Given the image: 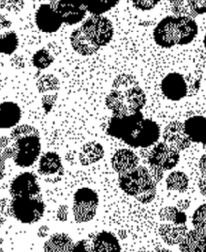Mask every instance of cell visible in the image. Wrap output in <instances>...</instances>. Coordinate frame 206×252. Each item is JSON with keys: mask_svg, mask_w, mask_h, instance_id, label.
<instances>
[{"mask_svg": "<svg viewBox=\"0 0 206 252\" xmlns=\"http://www.w3.org/2000/svg\"><path fill=\"white\" fill-rule=\"evenodd\" d=\"M45 210L41 194L35 197H13L11 200V215L23 224H33L40 221Z\"/></svg>", "mask_w": 206, "mask_h": 252, "instance_id": "obj_4", "label": "cell"}, {"mask_svg": "<svg viewBox=\"0 0 206 252\" xmlns=\"http://www.w3.org/2000/svg\"><path fill=\"white\" fill-rule=\"evenodd\" d=\"M60 86L59 80L52 74L41 76L36 82L38 91L44 94L58 93L60 90Z\"/></svg>", "mask_w": 206, "mask_h": 252, "instance_id": "obj_30", "label": "cell"}, {"mask_svg": "<svg viewBox=\"0 0 206 252\" xmlns=\"http://www.w3.org/2000/svg\"><path fill=\"white\" fill-rule=\"evenodd\" d=\"M80 29L91 42L99 48L107 46L113 39V24L102 15H92L85 20Z\"/></svg>", "mask_w": 206, "mask_h": 252, "instance_id": "obj_5", "label": "cell"}, {"mask_svg": "<svg viewBox=\"0 0 206 252\" xmlns=\"http://www.w3.org/2000/svg\"><path fill=\"white\" fill-rule=\"evenodd\" d=\"M198 187L202 196L206 197V174L202 173V176L200 177L198 181Z\"/></svg>", "mask_w": 206, "mask_h": 252, "instance_id": "obj_42", "label": "cell"}, {"mask_svg": "<svg viewBox=\"0 0 206 252\" xmlns=\"http://www.w3.org/2000/svg\"><path fill=\"white\" fill-rule=\"evenodd\" d=\"M144 119L141 111L124 116L112 115L107 126V135L126 142L133 135Z\"/></svg>", "mask_w": 206, "mask_h": 252, "instance_id": "obj_7", "label": "cell"}, {"mask_svg": "<svg viewBox=\"0 0 206 252\" xmlns=\"http://www.w3.org/2000/svg\"><path fill=\"white\" fill-rule=\"evenodd\" d=\"M11 139L16 148L14 163L20 168L34 164L41 151L39 130L29 124H22L11 131Z\"/></svg>", "mask_w": 206, "mask_h": 252, "instance_id": "obj_2", "label": "cell"}, {"mask_svg": "<svg viewBox=\"0 0 206 252\" xmlns=\"http://www.w3.org/2000/svg\"><path fill=\"white\" fill-rule=\"evenodd\" d=\"M177 45L184 46L193 42L198 34V26L194 18L177 16Z\"/></svg>", "mask_w": 206, "mask_h": 252, "instance_id": "obj_18", "label": "cell"}, {"mask_svg": "<svg viewBox=\"0 0 206 252\" xmlns=\"http://www.w3.org/2000/svg\"><path fill=\"white\" fill-rule=\"evenodd\" d=\"M75 244L71 237L64 233H56L44 244V251L48 252H73Z\"/></svg>", "mask_w": 206, "mask_h": 252, "instance_id": "obj_26", "label": "cell"}, {"mask_svg": "<svg viewBox=\"0 0 206 252\" xmlns=\"http://www.w3.org/2000/svg\"><path fill=\"white\" fill-rule=\"evenodd\" d=\"M159 217L164 222L171 223L186 224L187 215L184 211H180L177 206H165L159 211Z\"/></svg>", "mask_w": 206, "mask_h": 252, "instance_id": "obj_28", "label": "cell"}, {"mask_svg": "<svg viewBox=\"0 0 206 252\" xmlns=\"http://www.w3.org/2000/svg\"><path fill=\"white\" fill-rule=\"evenodd\" d=\"M153 38L155 44L163 49L177 45V16H166L160 20L153 31Z\"/></svg>", "mask_w": 206, "mask_h": 252, "instance_id": "obj_11", "label": "cell"}, {"mask_svg": "<svg viewBox=\"0 0 206 252\" xmlns=\"http://www.w3.org/2000/svg\"><path fill=\"white\" fill-rule=\"evenodd\" d=\"M8 199H2L1 201V215H2V217L3 215H6V216H9V215H11V202H8L7 201Z\"/></svg>", "mask_w": 206, "mask_h": 252, "instance_id": "obj_41", "label": "cell"}, {"mask_svg": "<svg viewBox=\"0 0 206 252\" xmlns=\"http://www.w3.org/2000/svg\"><path fill=\"white\" fill-rule=\"evenodd\" d=\"M69 40L73 50L81 56L89 57L94 55L100 49L99 47L91 42L85 35L80 28L76 29L72 32Z\"/></svg>", "mask_w": 206, "mask_h": 252, "instance_id": "obj_21", "label": "cell"}, {"mask_svg": "<svg viewBox=\"0 0 206 252\" xmlns=\"http://www.w3.org/2000/svg\"><path fill=\"white\" fill-rule=\"evenodd\" d=\"M169 2H170L171 5L177 4V3H179V2H181L184 1V0H168Z\"/></svg>", "mask_w": 206, "mask_h": 252, "instance_id": "obj_46", "label": "cell"}, {"mask_svg": "<svg viewBox=\"0 0 206 252\" xmlns=\"http://www.w3.org/2000/svg\"><path fill=\"white\" fill-rule=\"evenodd\" d=\"M24 0H1L2 10H7L12 13H19L24 8Z\"/></svg>", "mask_w": 206, "mask_h": 252, "instance_id": "obj_35", "label": "cell"}, {"mask_svg": "<svg viewBox=\"0 0 206 252\" xmlns=\"http://www.w3.org/2000/svg\"><path fill=\"white\" fill-rule=\"evenodd\" d=\"M146 94L135 76H117L106 97V106L113 115L124 116L141 111L146 104Z\"/></svg>", "mask_w": 206, "mask_h": 252, "instance_id": "obj_1", "label": "cell"}, {"mask_svg": "<svg viewBox=\"0 0 206 252\" xmlns=\"http://www.w3.org/2000/svg\"><path fill=\"white\" fill-rule=\"evenodd\" d=\"M104 148L98 142H87L81 148L79 161L82 165L89 166L100 161L104 157Z\"/></svg>", "mask_w": 206, "mask_h": 252, "instance_id": "obj_23", "label": "cell"}, {"mask_svg": "<svg viewBox=\"0 0 206 252\" xmlns=\"http://www.w3.org/2000/svg\"><path fill=\"white\" fill-rule=\"evenodd\" d=\"M21 119V110L12 102H4L0 105V128L10 129L16 126Z\"/></svg>", "mask_w": 206, "mask_h": 252, "instance_id": "obj_22", "label": "cell"}, {"mask_svg": "<svg viewBox=\"0 0 206 252\" xmlns=\"http://www.w3.org/2000/svg\"><path fill=\"white\" fill-rule=\"evenodd\" d=\"M199 168L201 173L206 174V154L202 156L199 160Z\"/></svg>", "mask_w": 206, "mask_h": 252, "instance_id": "obj_45", "label": "cell"}, {"mask_svg": "<svg viewBox=\"0 0 206 252\" xmlns=\"http://www.w3.org/2000/svg\"><path fill=\"white\" fill-rule=\"evenodd\" d=\"M54 61V56L45 49L38 50L32 57V64L36 69L40 70L48 69Z\"/></svg>", "mask_w": 206, "mask_h": 252, "instance_id": "obj_32", "label": "cell"}, {"mask_svg": "<svg viewBox=\"0 0 206 252\" xmlns=\"http://www.w3.org/2000/svg\"><path fill=\"white\" fill-rule=\"evenodd\" d=\"M193 18L206 13V0H185Z\"/></svg>", "mask_w": 206, "mask_h": 252, "instance_id": "obj_34", "label": "cell"}, {"mask_svg": "<svg viewBox=\"0 0 206 252\" xmlns=\"http://www.w3.org/2000/svg\"><path fill=\"white\" fill-rule=\"evenodd\" d=\"M93 252H121L118 239L112 233L102 231L98 233L93 239Z\"/></svg>", "mask_w": 206, "mask_h": 252, "instance_id": "obj_25", "label": "cell"}, {"mask_svg": "<svg viewBox=\"0 0 206 252\" xmlns=\"http://www.w3.org/2000/svg\"><path fill=\"white\" fill-rule=\"evenodd\" d=\"M160 136V129L157 123L144 119L133 135L125 143L132 148H147L156 143Z\"/></svg>", "mask_w": 206, "mask_h": 252, "instance_id": "obj_10", "label": "cell"}, {"mask_svg": "<svg viewBox=\"0 0 206 252\" xmlns=\"http://www.w3.org/2000/svg\"><path fill=\"white\" fill-rule=\"evenodd\" d=\"M118 183L125 193L140 203L146 205L155 200L157 183L153 179L148 168L144 166H138L131 172L119 174Z\"/></svg>", "mask_w": 206, "mask_h": 252, "instance_id": "obj_3", "label": "cell"}, {"mask_svg": "<svg viewBox=\"0 0 206 252\" xmlns=\"http://www.w3.org/2000/svg\"><path fill=\"white\" fill-rule=\"evenodd\" d=\"M120 0H85L87 11L92 15H103L116 7Z\"/></svg>", "mask_w": 206, "mask_h": 252, "instance_id": "obj_29", "label": "cell"}, {"mask_svg": "<svg viewBox=\"0 0 206 252\" xmlns=\"http://www.w3.org/2000/svg\"><path fill=\"white\" fill-rule=\"evenodd\" d=\"M10 193L12 198L40 195V186L36 175L27 172L17 176L11 182Z\"/></svg>", "mask_w": 206, "mask_h": 252, "instance_id": "obj_13", "label": "cell"}, {"mask_svg": "<svg viewBox=\"0 0 206 252\" xmlns=\"http://www.w3.org/2000/svg\"><path fill=\"white\" fill-rule=\"evenodd\" d=\"M161 91L163 94L170 101H180L188 94L186 80L180 73H169L162 80Z\"/></svg>", "mask_w": 206, "mask_h": 252, "instance_id": "obj_14", "label": "cell"}, {"mask_svg": "<svg viewBox=\"0 0 206 252\" xmlns=\"http://www.w3.org/2000/svg\"><path fill=\"white\" fill-rule=\"evenodd\" d=\"M38 172L40 176L45 177L47 182H60L64 173L60 156L54 152L45 153L40 158Z\"/></svg>", "mask_w": 206, "mask_h": 252, "instance_id": "obj_12", "label": "cell"}, {"mask_svg": "<svg viewBox=\"0 0 206 252\" xmlns=\"http://www.w3.org/2000/svg\"><path fill=\"white\" fill-rule=\"evenodd\" d=\"M84 251L92 252V249L90 247L89 248V244H87V240H81L74 245L73 252H84Z\"/></svg>", "mask_w": 206, "mask_h": 252, "instance_id": "obj_40", "label": "cell"}, {"mask_svg": "<svg viewBox=\"0 0 206 252\" xmlns=\"http://www.w3.org/2000/svg\"><path fill=\"white\" fill-rule=\"evenodd\" d=\"M99 198L95 191L88 187L78 189L73 197V213L76 222L86 223L94 219Z\"/></svg>", "mask_w": 206, "mask_h": 252, "instance_id": "obj_6", "label": "cell"}, {"mask_svg": "<svg viewBox=\"0 0 206 252\" xmlns=\"http://www.w3.org/2000/svg\"><path fill=\"white\" fill-rule=\"evenodd\" d=\"M188 176L180 171H174L166 178L167 189L169 191H176L180 193L186 192L188 188Z\"/></svg>", "mask_w": 206, "mask_h": 252, "instance_id": "obj_27", "label": "cell"}, {"mask_svg": "<svg viewBox=\"0 0 206 252\" xmlns=\"http://www.w3.org/2000/svg\"><path fill=\"white\" fill-rule=\"evenodd\" d=\"M49 233V228L47 226H42L39 228V230H38L37 235L39 238L44 239V238H46V237L48 236Z\"/></svg>", "mask_w": 206, "mask_h": 252, "instance_id": "obj_44", "label": "cell"}, {"mask_svg": "<svg viewBox=\"0 0 206 252\" xmlns=\"http://www.w3.org/2000/svg\"><path fill=\"white\" fill-rule=\"evenodd\" d=\"M49 4L67 25H77L87 15V8L85 0H49Z\"/></svg>", "mask_w": 206, "mask_h": 252, "instance_id": "obj_8", "label": "cell"}, {"mask_svg": "<svg viewBox=\"0 0 206 252\" xmlns=\"http://www.w3.org/2000/svg\"><path fill=\"white\" fill-rule=\"evenodd\" d=\"M69 216V207L67 205H60L57 211V218L60 221H66Z\"/></svg>", "mask_w": 206, "mask_h": 252, "instance_id": "obj_38", "label": "cell"}, {"mask_svg": "<svg viewBox=\"0 0 206 252\" xmlns=\"http://www.w3.org/2000/svg\"><path fill=\"white\" fill-rule=\"evenodd\" d=\"M149 171H150V173H151V176H152L153 179L155 180L156 183H159V182L163 179L164 172V171L161 170V169H160V168L150 166Z\"/></svg>", "mask_w": 206, "mask_h": 252, "instance_id": "obj_39", "label": "cell"}, {"mask_svg": "<svg viewBox=\"0 0 206 252\" xmlns=\"http://www.w3.org/2000/svg\"><path fill=\"white\" fill-rule=\"evenodd\" d=\"M58 94H44L42 97L43 108L46 113H49L51 111L54 103L58 98Z\"/></svg>", "mask_w": 206, "mask_h": 252, "instance_id": "obj_37", "label": "cell"}, {"mask_svg": "<svg viewBox=\"0 0 206 252\" xmlns=\"http://www.w3.org/2000/svg\"><path fill=\"white\" fill-rule=\"evenodd\" d=\"M19 45L18 36L15 32H7L0 37V53L5 55H11Z\"/></svg>", "mask_w": 206, "mask_h": 252, "instance_id": "obj_31", "label": "cell"}, {"mask_svg": "<svg viewBox=\"0 0 206 252\" xmlns=\"http://www.w3.org/2000/svg\"><path fill=\"white\" fill-rule=\"evenodd\" d=\"M179 158L178 149L165 142H161L151 150L148 157V164L165 172L175 168L179 163Z\"/></svg>", "mask_w": 206, "mask_h": 252, "instance_id": "obj_9", "label": "cell"}, {"mask_svg": "<svg viewBox=\"0 0 206 252\" xmlns=\"http://www.w3.org/2000/svg\"><path fill=\"white\" fill-rule=\"evenodd\" d=\"M179 246L181 252H206V235L195 229L189 230Z\"/></svg>", "mask_w": 206, "mask_h": 252, "instance_id": "obj_24", "label": "cell"}, {"mask_svg": "<svg viewBox=\"0 0 206 252\" xmlns=\"http://www.w3.org/2000/svg\"><path fill=\"white\" fill-rule=\"evenodd\" d=\"M191 202L188 199H181L179 200L178 201L177 203V207L179 209L180 211H185V210H188L189 208V206H190Z\"/></svg>", "mask_w": 206, "mask_h": 252, "instance_id": "obj_43", "label": "cell"}, {"mask_svg": "<svg viewBox=\"0 0 206 252\" xmlns=\"http://www.w3.org/2000/svg\"><path fill=\"white\" fill-rule=\"evenodd\" d=\"M36 25L45 33H54L62 26L63 20L51 5L42 4L36 12Z\"/></svg>", "mask_w": 206, "mask_h": 252, "instance_id": "obj_15", "label": "cell"}, {"mask_svg": "<svg viewBox=\"0 0 206 252\" xmlns=\"http://www.w3.org/2000/svg\"><path fill=\"white\" fill-rule=\"evenodd\" d=\"M139 157L131 149L122 148L115 153L111 158V166L118 174L128 173L139 166Z\"/></svg>", "mask_w": 206, "mask_h": 252, "instance_id": "obj_17", "label": "cell"}, {"mask_svg": "<svg viewBox=\"0 0 206 252\" xmlns=\"http://www.w3.org/2000/svg\"><path fill=\"white\" fill-rule=\"evenodd\" d=\"M192 222L195 230L206 235V204L200 206L194 211Z\"/></svg>", "mask_w": 206, "mask_h": 252, "instance_id": "obj_33", "label": "cell"}, {"mask_svg": "<svg viewBox=\"0 0 206 252\" xmlns=\"http://www.w3.org/2000/svg\"><path fill=\"white\" fill-rule=\"evenodd\" d=\"M184 124L185 131L191 141L206 146V118L200 115L193 116L188 118Z\"/></svg>", "mask_w": 206, "mask_h": 252, "instance_id": "obj_19", "label": "cell"}, {"mask_svg": "<svg viewBox=\"0 0 206 252\" xmlns=\"http://www.w3.org/2000/svg\"><path fill=\"white\" fill-rule=\"evenodd\" d=\"M188 232L186 224L177 225V224L165 222L160 225L159 228V234L165 244L169 246L177 245Z\"/></svg>", "mask_w": 206, "mask_h": 252, "instance_id": "obj_20", "label": "cell"}, {"mask_svg": "<svg viewBox=\"0 0 206 252\" xmlns=\"http://www.w3.org/2000/svg\"><path fill=\"white\" fill-rule=\"evenodd\" d=\"M163 139L164 142L177 148L179 152L189 148L192 143L185 131L184 123L179 121H173L165 126Z\"/></svg>", "mask_w": 206, "mask_h": 252, "instance_id": "obj_16", "label": "cell"}, {"mask_svg": "<svg viewBox=\"0 0 206 252\" xmlns=\"http://www.w3.org/2000/svg\"><path fill=\"white\" fill-rule=\"evenodd\" d=\"M161 0H131L134 7L142 11H151L155 8Z\"/></svg>", "mask_w": 206, "mask_h": 252, "instance_id": "obj_36", "label": "cell"}, {"mask_svg": "<svg viewBox=\"0 0 206 252\" xmlns=\"http://www.w3.org/2000/svg\"><path fill=\"white\" fill-rule=\"evenodd\" d=\"M203 44H204L205 49H206V34L204 36V40H203Z\"/></svg>", "mask_w": 206, "mask_h": 252, "instance_id": "obj_47", "label": "cell"}]
</instances>
